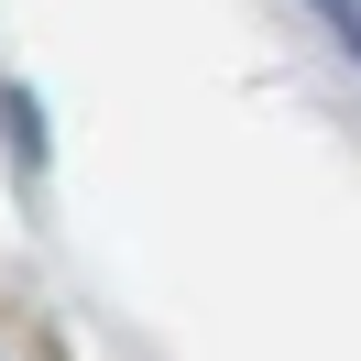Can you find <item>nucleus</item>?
Segmentation results:
<instances>
[{
  "label": "nucleus",
  "mask_w": 361,
  "mask_h": 361,
  "mask_svg": "<svg viewBox=\"0 0 361 361\" xmlns=\"http://www.w3.org/2000/svg\"><path fill=\"white\" fill-rule=\"evenodd\" d=\"M317 11H329V33H339V44L361 55V11H350V0H317Z\"/></svg>",
  "instance_id": "obj_1"
}]
</instances>
